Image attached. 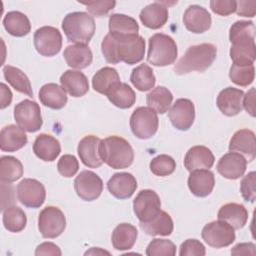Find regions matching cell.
<instances>
[{
  "label": "cell",
  "instance_id": "obj_47",
  "mask_svg": "<svg viewBox=\"0 0 256 256\" xmlns=\"http://www.w3.org/2000/svg\"><path fill=\"white\" fill-rule=\"evenodd\" d=\"M256 173L254 171L249 172L246 176L243 177L240 183V192L242 197L247 202H255L256 200Z\"/></svg>",
  "mask_w": 256,
  "mask_h": 256
},
{
  "label": "cell",
  "instance_id": "obj_54",
  "mask_svg": "<svg viewBox=\"0 0 256 256\" xmlns=\"http://www.w3.org/2000/svg\"><path fill=\"white\" fill-rule=\"evenodd\" d=\"M232 255H255V244L248 242V243H239L235 245L231 249Z\"/></svg>",
  "mask_w": 256,
  "mask_h": 256
},
{
  "label": "cell",
  "instance_id": "obj_16",
  "mask_svg": "<svg viewBox=\"0 0 256 256\" xmlns=\"http://www.w3.org/2000/svg\"><path fill=\"white\" fill-rule=\"evenodd\" d=\"M183 23L187 30L192 33H204L211 27L210 13L199 5H190L184 12Z\"/></svg>",
  "mask_w": 256,
  "mask_h": 256
},
{
  "label": "cell",
  "instance_id": "obj_19",
  "mask_svg": "<svg viewBox=\"0 0 256 256\" xmlns=\"http://www.w3.org/2000/svg\"><path fill=\"white\" fill-rule=\"evenodd\" d=\"M100 138L94 135H87L83 137L77 147V152L81 162L89 168H98L103 161L99 153Z\"/></svg>",
  "mask_w": 256,
  "mask_h": 256
},
{
  "label": "cell",
  "instance_id": "obj_22",
  "mask_svg": "<svg viewBox=\"0 0 256 256\" xmlns=\"http://www.w3.org/2000/svg\"><path fill=\"white\" fill-rule=\"evenodd\" d=\"M215 161L212 151L203 145H196L191 147L184 158V166L192 172L197 169H209L213 166Z\"/></svg>",
  "mask_w": 256,
  "mask_h": 256
},
{
  "label": "cell",
  "instance_id": "obj_20",
  "mask_svg": "<svg viewBox=\"0 0 256 256\" xmlns=\"http://www.w3.org/2000/svg\"><path fill=\"white\" fill-rule=\"evenodd\" d=\"M137 188L136 178L128 172L115 173L107 182V189L117 199L130 198Z\"/></svg>",
  "mask_w": 256,
  "mask_h": 256
},
{
  "label": "cell",
  "instance_id": "obj_40",
  "mask_svg": "<svg viewBox=\"0 0 256 256\" xmlns=\"http://www.w3.org/2000/svg\"><path fill=\"white\" fill-rule=\"evenodd\" d=\"M130 81L137 90L144 92L154 87L156 79L150 66L147 64H140L132 70Z\"/></svg>",
  "mask_w": 256,
  "mask_h": 256
},
{
  "label": "cell",
  "instance_id": "obj_18",
  "mask_svg": "<svg viewBox=\"0 0 256 256\" xmlns=\"http://www.w3.org/2000/svg\"><path fill=\"white\" fill-rule=\"evenodd\" d=\"M243 96L244 92L238 88H224L217 96V107L226 116H236L242 111Z\"/></svg>",
  "mask_w": 256,
  "mask_h": 256
},
{
  "label": "cell",
  "instance_id": "obj_46",
  "mask_svg": "<svg viewBox=\"0 0 256 256\" xmlns=\"http://www.w3.org/2000/svg\"><path fill=\"white\" fill-rule=\"evenodd\" d=\"M79 169V162L74 155L65 154L61 156L57 163V170L63 177L70 178L74 176Z\"/></svg>",
  "mask_w": 256,
  "mask_h": 256
},
{
  "label": "cell",
  "instance_id": "obj_56",
  "mask_svg": "<svg viewBox=\"0 0 256 256\" xmlns=\"http://www.w3.org/2000/svg\"><path fill=\"white\" fill-rule=\"evenodd\" d=\"M98 253H100V254H105V253L109 254V252H107V251H103V250H100L99 248H92L91 250L87 251V252L85 253V255H87V254H98Z\"/></svg>",
  "mask_w": 256,
  "mask_h": 256
},
{
  "label": "cell",
  "instance_id": "obj_41",
  "mask_svg": "<svg viewBox=\"0 0 256 256\" xmlns=\"http://www.w3.org/2000/svg\"><path fill=\"white\" fill-rule=\"evenodd\" d=\"M23 175L22 163L13 156H2L0 158L1 182L11 183L20 179Z\"/></svg>",
  "mask_w": 256,
  "mask_h": 256
},
{
  "label": "cell",
  "instance_id": "obj_44",
  "mask_svg": "<svg viewBox=\"0 0 256 256\" xmlns=\"http://www.w3.org/2000/svg\"><path fill=\"white\" fill-rule=\"evenodd\" d=\"M150 170L156 176H168L175 171V160L166 154H161L154 157L150 161Z\"/></svg>",
  "mask_w": 256,
  "mask_h": 256
},
{
  "label": "cell",
  "instance_id": "obj_39",
  "mask_svg": "<svg viewBox=\"0 0 256 256\" xmlns=\"http://www.w3.org/2000/svg\"><path fill=\"white\" fill-rule=\"evenodd\" d=\"M2 221L6 230L9 232L17 233L21 232L26 227L27 217L21 208L15 205H11L7 206L3 210Z\"/></svg>",
  "mask_w": 256,
  "mask_h": 256
},
{
  "label": "cell",
  "instance_id": "obj_42",
  "mask_svg": "<svg viewBox=\"0 0 256 256\" xmlns=\"http://www.w3.org/2000/svg\"><path fill=\"white\" fill-rule=\"evenodd\" d=\"M230 57L233 61V64L236 65L253 64L256 58L255 42L248 44L231 45Z\"/></svg>",
  "mask_w": 256,
  "mask_h": 256
},
{
  "label": "cell",
  "instance_id": "obj_12",
  "mask_svg": "<svg viewBox=\"0 0 256 256\" xmlns=\"http://www.w3.org/2000/svg\"><path fill=\"white\" fill-rule=\"evenodd\" d=\"M16 190L18 200L28 208H39L46 198L45 187L36 179L24 178L18 183Z\"/></svg>",
  "mask_w": 256,
  "mask_h": 256
},
{
  "label": "cell",
  "instance_id": "obj_6",
  "mask_svg": "<svg viewBox=\"0 0 256 256\" xmlns=\"http://www.w3.org/2000/svg\"><path fill=\"white\" fill-rule=\"evenodd\" d=\"M159 125L157 113L149 107L136 108L130 117L132 133L139 139H149L155 135Z\"/></svg>",
  "mask_w": 256,
  "mask_h": 256
},
{
  "label": "cell",
  "instance_id": "obj_1",
  "mask_svg": "<svg viewBox=\"0 0 256 256\" xmlns=\"http://www.w3.org/2000/svg\"><path fill=\"white\" fill-rule=\"evenodd\" d=\"M101 51L108 63L124 62L132 65L144 58L145 40L140 35L114 36L108 33L101 43Z\"/></svg>",
  "mask_w": 256,
  "mask_h": 256
},
{
  "label": "cell",
  "instance_id": "obj_50",
  "mask_svg": "<svg viewBox=\"0 0 256 256\" xmlns=\"http://www.w3.org/2000/svg\"><path fill=\"white\" fill-rule=\"evenodd\" d=\"M236 2L233 0H212L210 1V8L215 14L228 16L236 11Z\"/></svg>",
  "mask_w": 256,
  "mask_h": 256
},
{
  "label": "cell",
  "instance_id": "obj_51",
  "mask_svg": "<svg viewBox=\"0 0 256 256\" xmlns=\"http://www.w3.org/2000/svg\"><path fill=\"white\" fill-rule=\"evenodd\" d=\"M236 12L239 16L254 17L256 13V1H238L236 2Z\"/></svg>",
  "mask_w": 256,
  "mask_h": 256
},
{
  "label": "cell",
  "instance_id": "obj_34",
  "mask_svg": "<svg viewBox=\"0 0 256 256\" xmlns=\"http://www.w3.org/2000/svg\"><path fill=\"white\" fill-rule=\"evenodd\" d=\"M5 30L12 36L23 37L31 30V24L28 17L19 11H10L3 18Z\"/></svg>",
  "mask_w": 256,
  "mask_h": 256
},
{
  "label": "cell",
  "instance_id": "obj_37",
  "mask_svg": "<svg viewBox=\"0 0 256 256\" xmlns=\"http://www.w3.org/2000/svg\"><path fill=\"white\" fill-rule=\"evenodd\" d=\"M173 95L170 90L164 86H158L147 94L146 103L149 108L153 109L156 113H166L172 103Z\"/></svg>",
  "mask_w": 256,
  "mask_h": 256
},
{
  "label": "cell",
  "instance_id": "obj_52",
  "mask_svg": "<svg viewBox=\"0 0 256 256\" xmlns=\"http://www.w3.org/2000/svg\"><path fill=\"white\" fill-rule=\"evenodd\" d=\"M61 250L60 248L52 243V242H44L41 243L40 245L37 246L36 250H35V255L36 256H40V255H54V256H60Z\"/></svg>",
  "mask_w": 256,
  "mask_h": 256
},
{
  "label": "cell",
  "instance_id": "obj_15",
  "mask_svg": "<svg viewBox=\"0 0 256 256\" xmlns=\"http://www.w3.org/2000/svg\"><path fill=\"white\" fill-rule=\"evenodd\" d=\"M247 161L245 157L237 152L224 154L217 163L218 173L226 179L236 180L242 177L246 171Z\"/></svg>",
  "mask_w": 256,
  "mask_h": 256
},
{
  "label": "cell",
  "instance_id": "obj_55",
  "mask_svg": "<svg viewBox=\"0 0 256 256\" xmlns=\"http://www.w3.org/2000/svg\"><path fill=\"white\" fill-rule=\"evenodd\" d=\"M12 101V92L11 90L4 84L1 83V103H0V108L4 109L7 106L11 104Z\"/></svg>",
  "mask_w": 256,
  "mask_h": 256
},
{
  "label": "cell",
  "instance_id": "obj_2",
  "mask_svg": "<svg viewBox=\"0 0 256 256\" xmlns=\"http://www.w3.org/2000/svg\"><path fill=\"white\" fill-rule=\"evenodd\" d=\"M216 56L217 48L211 43L192 45L178 60L173 70L177 75H183L193 71L204 72L212 65Z\"/></svg>",
  "mask_w": 256,
  "mask_h": 256
},
{
  "label": "cell",
  "instance_id": "obj_28",
  "mask_svg": "<svg viewBox=\"0 0 256 256\" xmlns=\"http://www.w3.org/2000/svg\"><path fill=\"white\" fill-rule=\"evenodd\" d=\"M68 66L75 69H84L88 67L93 60L91 49L87 45L74 44L65 48L63 53Z\"/></svg>",
  "mask_w": 256,
  "mask_h": 256
},
{
  "label": "cell",
  "instance_id": "obj_25",
  "mask_svg": "<svg viewBox=\"0 0 256 256\" xmlns=\"http://www.w3.org/2000/svg\"><path fill=\"white\" fill-rule=\"evenodd\" d=\"M33 152L39 159L52 162L61 152L60 142L52 135L42 133L38 135L34 141Z\"/></svg>",
  "mask_w": 256,
  "mask_h": 256
},
{
  "label": "cell",
  "instance_id": "obj_8",
  "mask_svg": "<svg viewBox=\"0 0 256 256\" xmlns=\"http://www.w3.org/2000/svg\"><path fill=\"white\" fill-rule=\"evenodd\" d=\"M14 119L20 128L31 133L38 131L43 124L39 104L29 99L22 100L16 104Z\"/></svg>",
  "mask_w": 256,
  "mask_h": 256
},
{
  "label": "cell",
  "instance_id": "obj_27",
  "mask_svg": "<svg viewBox=\"0 0 256 256\" xmlns=\"http://www.w3.org/2000/svg\"><path fill=\"white\" fill-rule=\"evenodd\" d=\"M217 217L219 220L227 222L237 230L243 228L247 223L248 211L244 205L232 202L221 206Z\"/></svg>",
  "mask_w": 256,
  "mask_h": 256
},
{
  "label": "cell",
  "instance_id": "obj_4",
  "mask_svg": "<svg viewBox=\"0 0 256 256\" xmlns=\"http://www.w3.org/2000/svg\"><path fill=\"white\" fill-rule=\"evenodd\" d=\"M62 29L68 41L87 45L95 33V22L86 12H72L64 17Z\"/></svg>",
  "mask_w": 256,
  "mask_h": 256
},
{
  "label": "cell",
  "instance_id": "obj_30",
  "mask_svg": "<svg viewBox=\"0 0 256 256\" xmlns=\"http://www.w3.org/2000/svg\"><path fill=\"white\" fill-rule=\"evenodd\" d=\"M40 102L51 109H62L67 103L66 91L56 83H47L40 88L39 91Z\"/></svg>",
  "mask_w": 256,
  "mask_h": 256
},
{
  "label": "cell",
  "instance_id": "obj_45",
  "mask_svg": "<svg viewBox=\"0 0 256 256\" xmlns=\"http://www.w3.org/2000/svg\"><path fill=\"white\" fill-rule=\"evenodd\" d=\"M175 254L176 246L168 239H153L146 248L148 256H174Z\"/></svg>",
  "mask_w": 256,
  "mask_h": 256
},
{
  "label": "cell",
  "instance_id": "obj_3",
  "mask_svg": "<svg viewBox=\"0 0 256 256\" xmlns=\"http://www.w3.org/2000/svg\"><path fill=\"white\" fill-rule=\"evenodd\" d=\"M99 153L102 161L113 169L128 168L134 160V151L130 143L116 135L101 140Z\"/></svg>",
  "mask_w": 256,
  "mask_h": 256
},
{
  "label": "cell",
  "instance_id": "obj_7",
  "mask_svg": "<svg viewBox=\"0 0 256 256\" xmlns=\"http://www.w3.org/2000/svg\"><path fill=\"white\" fill-rule=\"evenodd\" d=\"M66 228L64 213L56 206H47L38 216V229L44 238L53 239L60 236Z\"/></svg>",
  "mask_w": 256,
  "mask_h": 256
},
{
  "label": "cell",
  "instance_id": "obj_38",
  "mask_svg": "<svg viewBox=\"0 0 256 256\" xmlns=\"http://www.w3.org/2000/svg\"><path fill=\"white\" fill-rule=\"evenodd\" d=\"M119 82L120 76L116 69L112 67H103L94 74L92 78V87L96 92L106 95L107 92Z\"/></svg>",
  "mask_w": 256,
  "mask_h": 256
},
{
  "label": "cell",
  "instance_id": "obj_13",
  "mask_svg": "<svg viewBox=\"0 0 256 256\" xmlns=\"http://www.w3.org/2000/svg\"><path fill=\"white\" fill-rule=\"evenodd\" d=\"M76 194L84 201L96 200L103 191L102 179L89 170L81 171L74 180Z\"/></svg>",
  "mask_w": 256,
  "mask_h": 256
},
{
  "label": "cell",
  "instance_id": "obj_49",
  "mask_svg": "<svg viewBox=\"0 0 256 256\" xmlns=\"http://www.w3.org/2000/svg\"><path fill=\"white\" fill-rule=\"evenodd\" d=\"M83 4L86 6V9L88 10V12L91 13L93 16L102 17V16L108 14V12L115 7L116 2L107 0V1L88 2V3H83Z\"/></svg>",
  "mask_w": 256,
  "mask_h": 256
},
{
  "label": "cell",
  "instance_id": "obj_29",
  "mask_svg": "<svg viewBox=\"0 0 256 256\" xmlns=\"http://www.w3.org/2000/svg\"><path fill=\"white\" fill-rule=\"evenodd\" d=\"M137 236L138 231L135 226L130 223H120L112 232L111 242L114 249L118 251H125L134 246Z\"/></svg>",
  "mask_w": 256,
  "mask_h": 256
},
{
  "label": "cell",
  "instance_id": "obj_32",
  "mask_svg": "<svg viewBox=\"0 0 256 256\" xmlns=\"http://www.w3.org/2000/svg\"><path fill=\"white\" fill-rule=\"evenodd\" d=\"M109 33L114 36L137 35L139 26L137 21L125 14L115 13L109 17Z\"/></svg>",
  "mask_w": 256,
  "mask_h": 256
},
{
  "label": "cell",
  "instance_id": "obj_31",
  "mask_svg": "<svg viewBox=\"0 0 256 256\" xmlns=\"http://www.w3.org/2000/svg\"><path fill=\"white\" fill-rule=\"evenodd\" d=\"M139 225L140 228L150 236H169L174 228L171 216L162 210L152 220L148 222H140Z\"/></svg>",
  "mask_w": 256,
  "mask_h": 256
},
{
  "label": "cell",
  "instance_id": "obj_43",
  "mask_svg": "<svg viewBox=\"0 0 256 256\" xmlns=\"http://www.w3.org/2000/svg\"><path fill=\"white\" fill-rule=\"evenodd\" d=\"M231 81L241 87L250 85L255 77V68L253 64L250 65H236L232 64L229 71Z\"/></svg>",
  "mask_w": 256,
  "mask_h": 256
},
{
  "label": "cell",
  "instance_id": "obj_21",
  "mask_svg": "<svg viewBox=\"0 0 256 256\" xmlns=\"http://www.w3.org/2000/svg\"><path fill=\"white\" fill-rule=\"evenodd\" d=\"M187 184L193 195L206 197L214 188L215 177L209 169H197L190 173Z\"/></svg>",
  "mask_w": 256,
  "mask_h": 256
},
{
  "label": "cell",
  "instance_id": "obj_14",
  "mask_svg": "<svg viewBox=\"0 0 256 256\" xmlns=\"http://www.w3.org/2000/svg\"><path fill=\"white\" fill-rule=\"evenodd\" d=\"M172 125L181 131L188 130L195 120V108L191 100L180 98L175 101L168 113Z\"/></svg>",
  "mask_w": 256,
  "mask_h": 256
},
{
  "label": "cell",
  "instance_id": "obj_9",
  "mask_svg": "<svg viewBox=\"0 0 256 256\" xmlns=\"http://www.w3.org/2000/svg\"><path fill=\"white\" fill-rule=\"evenodd\" d=\"M203 240L211 247L224 248L235 240V229L225 221H212L206 224L201 232Z\"/></svg>",
  "mask_w": 256,
  "mask_h": 256
},
{
  "label": "cell",
  "instance_id": "obj_36",
  "mask_svg": "<svg viewBox=\"0 0 256 256\" xmlns=\"http://www.w3.org/2000/svg\"><path fill=\"white\" fill-rule=\"evenodd\" d=\"M3 75L5 80L18 92L23 93L29 97H33V91L30 80L26 74L19 68L6 65L3 68Z\"/></svg>",
  "mask_w": 256,
  "mask_h": 256
},
{
  "label": "cell",
  "instance_id": "obj_24",
  "mask_svg": "<svg viewBox=\"0 0 256 256\" xmlns=\"http://www.w3.org/2000/svg\"><path fill=\"white\" fill-rule=\"evenodd\" d=\"M28 142L25 131L14 124L7 125L0 132V149L5 152H15Z\"/></svg>",
  "mask_w": 256,
  "mask_h": 256
},
{
  "label": "cell",
  "instance_id": "obj_53",
  "mask_svg": "<svg viewBox=\"0 0 256 256\" xmlns=\"http://www.w3.org/2000/svg\"><path fill=\"white\" fill-rule=\"evenodd\" d=\"M242 106L252 117H255V88H251L243 96Z\"/></svg>",
  "mask_w": 256,
  "mask_h": 256
},
{
  "label": "cell",
  "instance_id": "obj_5",
  "mask_svg": "<svg viewBox=\"0 0 256 256\" xmlns=\"http://www.w3.org/2000/svg\"><path fill=\"white\" fill-rule=\"evenodd\" d=\"M178 50L174 39L163 33H156L149 38L147 61L154 66H168L177 58Z\"/></svg>",
  "mask_w": 256,
  "mask_h": 256
},
{
  "label": "cell",
  "instance_id": "obj_17",
  "mask_svg": "<svg viewBox=\"0 0 256 256\" xmlns=\"http://www.w3.org/2000/svg\"><path fill=\"white\" fill-rule=\"evenodd\" d=\"M229 150L243 155L246 161L251 162L256 157L255 134L249 129L236 131L229 142Z\"/></svg>",
  "mask_w": 256,
  "mask_h": 256
},
{
  "label": "cell",
  "instance_id": "obj_33",
  "mask_svg": "<svg viewBox=\"0 0 256 256\" xmlns=\"http://www.w3.org/2000/svg\"><path fill=\"white\" fill-rule=\"evenodd\" d=\"M108 100L120 109H127L134 105L136 94L134 90L126 83L119 82L115 84L106 94Z\"/></svg>",
  "mask_w": 256,
  "mask_h": 256
},
{
  "label": "cell",
  "instance_id": "obj_11",
  "mask_svg": "<svg viewBox=\"0 0 256 256\" xmlns=\"http://www.w3.org/2000/svg\"><path fill=\"white\" fill-rule=\"evenodd\" d=\"M133 210L140 222L152 220L161 211L158 194L151 189L141 190L133 201Z\"/></svg>",
  "mask_w": 256,
  "mask_h": 256
},
{
  "label": "cell",
  "instance_id": "obj_23",
  "mask_svg": "<svg viewBox=\"0 0 256 256\" xmlns=\"http://www.w3.org/2000/svg\"><path fill=\"white\" fill-rule=\"evenodd\" d=\"M140 21L150 29L163 27L168 20V7L166 2H153L145 6L139 15Z\"/></svg>",
  "mask_w": 256,
  "mask_h": 256
},
{
  "label": "cell",
  "instance_id": "obj_35",
  "mask_svg": "<svg viewBox=\"0 0 256 256\" xmlns=\"http://www.w3.org/2000/svg\"><path fill=\"white\" fill-rule=\"evenodd\" d=\"M229 40L232 45L255 42V25L252 21H236L229 30Z\"/></svg>",
  "mask_w": 256,
  "mask_h": 256
},
{
  "label": "cell",
  "instance_id": "obj_10",
  "mask_svg": "<svg viewBox=\"0 0 256 256\" xmlns=\"http://www.w3.org/2000/svg\"><path fill=\"white\" fill-rule=\"evenodd\" d=\"M34 46L37 52L45 57H52L59 53L62 47V35L52 26H43L34 33Z\"/></svg>",
  "mask_w": 256,
  "mask_h": 256
},
{
  "label": "cell",
  "instance_id": "obj_48",
  "mask_svg": "<svg viewBox=\"0 0 256 256\" xmlns=\"http://www.w3.org/2000/svg\"><path fill=\"white\" fill-rule=\"evenodd\" d=\"M205 254L204 245L197 239H187L180 245V256H204Z\"/></svg>",
  "mask_w": 256,
  "mask_h": 256
},
{
  "label": "cell",
  "instance_id": "obj_26",
  "mask_svg": "<svg viewBox=\"0 0 256 256\" xmlns=\"http://www.w3.org/2000/svg\"><path fill=\"white\" fill-rule=\"evenodd\" d=\"M60 83L72 97H82L89 90L87 77L77 70H66L60 77Z\"/></svg>",
  "mask_w": 256,
  "mask_h": 256
}]
</instances>
